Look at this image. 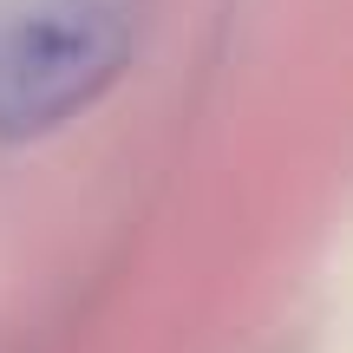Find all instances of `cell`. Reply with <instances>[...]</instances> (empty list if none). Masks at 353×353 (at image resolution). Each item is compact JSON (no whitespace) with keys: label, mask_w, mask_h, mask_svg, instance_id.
Listing matches in <instances>:
<instances>
[{"label":"cell","mask_w":353,"mask_h":353,"mask_svg":"<svg viewBox=\"0 0 353 353\" xmlns=\"http://www.w3.org/2000/svg\"><path fill=\"white\" fill-rule=\"evenodd\" d=\"M144 0H0V144L72 125L125 79Z\"/></svg>","instance_id":"6da1fadb"}]
</instances>
